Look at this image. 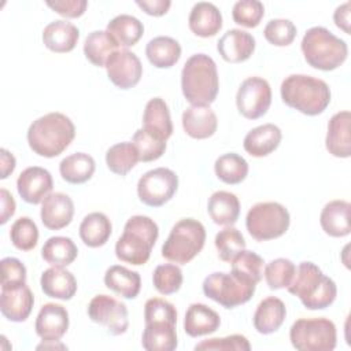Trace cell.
I'll use <instances>...</instances> for the list:
<instances>
[{
  "label": "cell",
  "instance_id": "cell-1",
  "mask_svg": "<svg viewBox=\"0 0 351 351\" xmlns=\"http://www.w3.org/2000/svg\"><path fill=\"white\" fill-rule=\"evenodd\" d=\"M75 126L69 117L62 112H48L27 129V143L30 149L44 158L60 155L74 140Z\"/></svg>",
  "mask_w": 351,
  "mask_h": 351
},
{
  "label": "cell",
  "instance_id": "cell-2",
  "mask_svg": "<svg viewBox=\"0 0 351 351\" xmlns=\"http://www.w3.org/2000/svg\"><path fill=\"white\" fill-rule=\"evenodd\" d=\"M282 101L304 115L322 114L330 103L329 85L306 74H291L281 84Z\"/></svg>",
  "mask_w": 351,
  "mask_h": 351
},
{
  "label": "cell",
  "instance_id": "cell-3",
  "mask_svg": "<svg viewBox=\"0 0 351 351\" xmlns=\"http://www.w3.org/2000/svg\"><path fill=\"white\" fill-rule=\"evenodd\" d=\"M288 292L298 296L308 310H324L329 307L337 295L335 281L325 276L313 262H300L296 267L292 282L287 287Z\"/></svg>",
  "mask_w": 351,
  "mask_h": 351
},
{
  "label": "cell",
  "instance_id": "cell-4",
  "mask_svg": "<svg viewBox=\"0 0 351 351\" xmlns=\"http://www.w3.org/2000/svg\"><path fill=\"white\" fill-rule=\"evenodd\" d=\"M181 89L192 106H210L217 99L219 80L217 64L211 56L195 53L185 62L181 71Z\"/></svg>",
  "mask_w": 351,
  "mask_h": 351
},
{
  "label": "cell",
  "instance_id": "cell-5",
  "mask_svg": "<svg viewBox=\"0 0 351 351\" xmlns=\"http://www.w3.org/2000/svg\"><path fill=\"white\" fill-rule=\"evenodd\" d=\"M159 228L154 219L145 215L130 217L122 236L115 244V255L119 261L140 266L147 263L158 240Z\"/></svg>",
  "mask_w": 351,
  "mask_h": 351
},
{
  "label": "cell",
  "instance_id": "cell-6",
  "mask_svg": "<svg viewBox=\"0 0 351 351\" xmlns=\"http://www.w3.org/2000/svg\"><path fill=\"white\" fill-rule=\"evenodd\" d=\"M300 48L304 60L311 67L322 71L340 67L348 55L347 43L324 26L310 27L302 38Z\"/></svg>",
  "mask_w": 351,
  "mask_h": 351
},
{
  "label": "cell",
  "instance_id": "cell-7",
  "mask_svg": "<svg viewBox=\"0 0 351 351\" xmlns=\"http://www.w3.org/2000/svg\"><path fill=\"white\" fill-rule=\"evenodd\" d=\"M206 229L193 218L180 219L162 245V256L173 263L186 265L204 247Z\"/></svg>",
  "mask_w": 351,
  "mask_h": 351
},
{
  "label": "cell",
  "instance_id": "cell-8",
  "mask_svg": "<svg viewBox=\"0 0 351 351\" xmlns=\"http://www.w3.org/2000/svg\"><path fill=\"white\" fill-rule=\"evenodd\" d=\"M291 223L288 210L277 202H261L254 204L245 217L248 233L256 241H267L282 236Z\"/></svg>",
  "mask_w": 351,
  "mask_h": 351
},
{
  "label": "cell",
  "instance_id": "cell-9",
  "mask_svg": "<svg viewBox=\"0 0 351 351\" xmlns=\"http://www.w3.org/2000/svg\"><path fill=\"white\" fill-rule=\"evenodd\" d=\"M289 340L299 351H332L337 333L328 318H299L289 329Z\"/></svg>",
  "mask_w": 351,
  "mask_h": 351
},
{
  "label": "cell",
  "instance_id": "cell-10",
  "mask_svg": "<svg viewBox=\"0 0 351 351\" xmlns=\"http://www.w3.org/2000/svg\"><path fill=\"white\" fill-rule=\"evenodd\" d=\"M202 287L208 299L225 308H234L252 298L256 285L243 281L232 273L215 271L204 278Z\"/></svg>",
  "mask_w": 351,
  "mask_h": 351
},
{
  "label": "cell",
  "instance_id": "cell-11",
  "mask_svg": "<svg viewBox=\"0 0 351 351\" xmlns=\"http://www.w3.org/2000/svg\"><path fill=\"white\" fill-rule=\"evenodd\" d=\"M178 188L177 174L167 167H158L144 173L137 182L138 199L149 207L167 203Z\"/></svg>",
  "mask_w": 351,
  "mask_h": 351
},
{
  "label": "cell",
  "instance_id": "cell-12",
  "mask_svg": "<svg viewBox=\"0 0 351 351\" xmlns=\"http://www.w3.org/2000/svg\"><path fill=\"white\" fill-rule=\"evenodd\" d=\"M271 104V88L265 78L248 77L239 86L236 106L247 119L263 117Z\"/></svg>",
  "mask_w": 351,
  "mask_h": 351
},
{
  "label": "cell",
  "instance_id": "cell-13",
  "mask_svg": "<svg viewBox=\"0 0 351 351\" xmlns=\"http://www.w3.org/2000/svg\"><path fill=\"white\" fill-rule=\"evenodd\" d=\"M88 315L114 336L123 335L129 328L126 304L108 295H96L88 304Z\"/></svg>",
  "mask_w": 351,
  "mask_h": 351
},
{
  "label": "cell",
  "instance_id": "cell-14",
  "mask_svg": "<svg viewBox=\"0 0 351 351\" xmlns=\"http://www.w3.org/2000/svg\"><path fill=\"white\" fill-rule=\"evenodd\" d=\"M108 80L119 89H130L136 86L143 75V64L138 56L123 48L117 49L106 62Z\"/></svg>",
  "mask_w": 351,
  "mask_h": 351
},
{
  "label": "cell",
  "instance_id": "cell-15",
  "mask_svg": "<svg viewBox=\"0 0 351 351\" xmlns=\"http://www.w3.org/2000/svg\"><path fill=\"white\" fill-rule=\"evenodd\" d=\"M53 181L51 173L40 166L26 167L16 180L19 196L30 204L41 203L52 191Z\"/></svg>",
  "mask_w": 351,
  "mask_h": 351
},
{
  "label": "cell",
  "instance_id": "cell-16",
  "mask_svg": "<svg viewBox=\"0 0 351 351\" xmlns=\"http://www.w3.org/2000/svg\"><path fill=\"white\" fill-rule=\"evenodd\" d=\"M36 333L43 341H59L69 329V313L62 304L45 303L36 318Z\"/></svg>",
  "mask_w": 351,
  "mask_h": 351
},
{
  "label": "cell",
  "instance_id": "cell-17",
  "mask_svg": "<svg viewBox=\"0 0 351 351\" xmlns=\"http://www.w3.org/2000/svg\"><path fill=\"white\" fill-rule=\"evenodd\" d=\"M74 215V203L71 197L62 192L49 193L41 202V222L51 230L66 228Z\"/></svg>",
  "mask_w": 351,
  "mask_h": 351
},
{
  "label": "cell",
  "instance_id": "cell-18",
  "mask_svg": "<svg viewBox=\"0 0 351 351\" xmlns=\"http://www.w3.org/2000/svg\"><path fill=\"white\" fill-rule=\"evenodd\" d=\"M34 304V296L26 284L1 289V314L12 322H23L29 318Z\"/></svg>",
  "mask_w": 351,
  "mask_h": 351
},
{
  "label": "cell",
  "instance_id": "cell-19",
  "mask_svg": "<svg viewBox=\"0 0 351 351\" xmlns=\"http://www.w3.org/2000/svg\"><path fill=\"white\" fill-rule=\"evenodd\" d=\"M221 58L229 63H241L251 58L255 51V38L241 29L228 30L217 43Z\"/></svg>",
  "mask_w": 351,
  "mask_h": 351
},
{
  "label": "cell",
  "instance_id": "cell-20",
  "mask_svg": "<svg viewBox=\"0 0 351 351\" xmlns=\"http://www.w3.org/2000/svg\"><path fill=\"white\" fill-rule=\"evenodd\" d=\"M350 111H339L328 122V132L325 147L336 158H350L351 138H350Z\"/></svg>",
  "mask_w": 351,
  "mask_h": 351
},
{
  "label": "cell",
  "instance_id": "cell-21",
  "mask_svg": "<svg viewBox=\"0 0 351 351\" xmlns=\"http://www.w3.org/2000/svg\"><path fill=\"white\" fill-rule=\"evenodd\" d=\"M217 126L218 119L210 106H191L182 114V128L185 133L192 138H208L217 132Z\"/></svg>",
  "mask_w": 351,
  "mask_h": 351
},
{
  "label": "cell",
  "instance_id": "cell-22",
  "mask_svg": "<svg viewBox=\"0 0 351 351\" xmlns=\"http://www.w3.org/2000/svg\"><path fill=\"white\" fill-rule=\"evenodd\" d=\"M281 138L282 133L278 126L274 123H263L247 133L243 147L251 156L263 158L278 148Z\"/></svg>",
  "mask_w": 351,
  "mask_h": 351
},
{
  "label": "cell",
  "instance_id": "cell-23",
  "mask_svg": "<svg viewBox=\"0 0 351 351\" xmlns=\"http://www.w3.org/2000/svg\"><path fill=\"white\" fill-rule=\"evenodd\" d=\"M80 38V30L69 21L58 19L49 22L43 30L44 45L56 53H66L74 49Z\"/></svg>",
  "mask_w": 351,
  "mask_h": 351
},
{
  "label": "cell",
  "instance_id": "cell-24",
  "mask_svg": "<svg viewBox=\"0 0 351 351\" xmlns=\"http://www.w3.org/2000/svg\"><path fill=\"white\" fill-rule=\"evenodd\" d=\"M189 29L199 37H213L222 27V15L218 7L208 1L196 3L188 18Z\"/></svg>",
  "mask_w": 351,
  "mask_h": 351
},
{
  "label": "cell",
  "instance_id": "cell-25",
  "mask_svg": "<svg viewBox=\"0 0 351 351\" xmlns=\"http://www.w3.org/2000/svg\"><path fill=\"white\" fill-rule=\"evenodd\" d=\"M40 285L48 298L59 300H70L77 292V280L74 274L56 266L47 269L41 274Z\"/></svg>",
  "mask_w": 351,
  "mask_h": 351
},
{
  "label": "cell",
  "instance_id": "cell-26",
  "mask_svg": "<svg viewBox=\"0 0 351 351\" xmlns=\"http://www.w3.org/2000/svg\"><path fill=\"white\" fill-rule=\"evenodd\" d=\"M176 324L171 321H149L141 336V344L147 351H173L178 346Z\"/></svg>",
  "mask_w": 351,
  "mask_h": 351
},
{
  "label": "cell",
  "instance_id": "cell-27",
  "mask_svg": "<svg viewBox=\"0 0 351 351\" xmlns=\"http://www.w3.org/2000/svg\"><path fill=\"white\" fill-rule=\"evenodd\" d=\"M221 325L217 311L203 303H192L184 318V330L191 337H199L214 333Z\"/></svg>",
  "mask_w": 351,
  "mask_h": 351
},
{
  "label": "cell",
  "instance_id": "cell-28",
  "mask_svg": "<svg viewBox=\"0 0 351 351\" xmlns=\"http://www.w3.org/2000/svg\"><path fill=\"white\" fill-rule=\"evenodd\" d=\"M350 208L351 204L340 199L326 203L319 215L322 230L332 237L348 236L351 232Z\"/></svg>",
  "mask_w": 351,
  "mask_h": 351
},
{
  "label": "cell",
  "instance_id": "cell-29",
  "mask_svg": "<svg viewBox=\"0 0 351 351\" xmlns=\"http://www.w3.org/2000/svg\"><path fill=\"white\" fill-rule=\"evenodd\" d=\"M287 317L284 302L276 296L263 299L254 313V328L262 335H270L280 329Z\"/></svg>",
  "mask_w": 351,
  "mask_h": 351
},
{
  "label": "cell",
  "instance_id": "cell-30",
  "mask_svg": "<svg viewBox=\"0 0 351 351\" xmlns=\"http://www.w3.org/2000/svg\"><path fill=\"white\" fill-rule=\"evenodd\" d=\"M207 211L217 225L232 226L240 215L239 197L228 191H217L208 197Z\"/></svg>",
  "mask_w": 351,
  "mask_h": 351
},
{
  "label": "cell",
  "instance_id": "cell-31",
  "mask_svg": "<svg viewBox=\"0 0 351 351\" xmlns=\"http://www.w3.org/2000/svg\"><path fill=\"white\" fill-rule=\"evenodd\" d=\"M143 129L154 133L165 141L171 136V117L169 107L162 97H154L145 104V110L143 114Z\"/></svg>",
  "mask_w": 351,
  "mask_h": 351
},
{
  "label": "cell",
  "instance_id": "cell-32",
  "mask_svg": "<svg viewBox=\"0 0 351 351\" xmlns=\"http://www.w3.org/2000/svg\"><path fill=\"white\" fill-rule=\"evenodd\" d=\"M104 284L119 296L125 299H134L141 288V277L137 271L125 266L112 265L106 270Z\"/></svg>",
  "mask_w": 351,
  "mask_h": 351
},
{
  "label": "cell",
  "instance_id": "cell-33",
  "mask_svg": "<svg viewBox=\"0 0 351 351\" xmlns=\"http://www.w3.org/2000/svg\"><path fill=\"white\" fill-rule=\"evenodd\" d=\"M145 55L151 64L158 69L173 67L181 58V45L169 36H158L148 41Z\"/></svg>",
  "mask_w": 351,
  "mask_h": 351
},
{
  "label": "cell",
  "instance_id": "cell-34",
  "mask_svg": "<svg viewBox=\"0 0 351 351\" xmlns=\"http://www.w3.org/2000/svg\"><path fill=\"white\" fill-rule=\"evenodd\" d=\"M111 232V221L106 214L99 211L88 214L80 225V237L84 244L90 248L104 245L108 241Z\"/></svg>",
  "mask_w": 351,
  "mask_h": 351
},
{
  "label": "cell",
  "instance_id": "cell-35",
  "mask_svg": "<svg viewBox=\"0 0 351 351\" xmlns=\"http://www.w3.org/2000/svg\"><path fill=\"white\" fill-rule=\"evenodd\" d=\"M96 170L95 159L85 152H75L59 163V171L62 178L69 184H84L92 178Z\"/></svg>",
  "mask_w": 351,
  "mask_h": 351
},
{
  "label": "cell",
  "instance_id": "cell-36",
  "mask_svg": "<svg viewBox=\"0 0 351 351\" xmlns=\"http://www.w3.org/2000/svg\"><path fill=\"white\" fill-rule=\"evenodd\" d=\"M117 41L107 30H95L89 33L84 43L85 58L97 67H104L107 59L118 49Z\"/></svg>",
  "mask_w": 351,
  "mask_h": 351
},
{
  "label": "cell",
  "instance_id": "cell-37",
  "mask_svg": "<svg viewBox=\"0 0 351 351\" xmlns=\"http://www.w3.org/2000/svg\"><path fill=\"white\" fill-rule=\"evenodd\" d=\"M78 255V248L70 237L64 236H53L49 237L43 248L41 256L51 266L64 267L71 265Z\"/></svg>",
  "mask_w": 351,
  "mask_h": 351
},
{
  "label": "cell",
  "instance_id": "cell-38",
  "mask_svg": "<svg viewBox=\"0 0 351 351\" xmlns=\"http://www.w3.org/2000/svg\"><path fill=\"white\" fill-rule=\"evenodd\" d=\"M107 32L121 47L134 45L144 33L143 23L133 15L121 14L112 18L107 25Z\"/></svg>",
  "mask_w": 351,
  "mask_h": 351
},
{
  "label": "cell",
  "instance_id": "cell-39",
  "mask_svg": "<svg viewBox=\"0 0 351 351\" xmlns=\"http://www.w3.org/2000/svg\"><path fill=\"white\" fill-rule=\"evenodd\" d=\"M214 171L218 180L222 182L236 185L245 180L248 174V163L241 155L228 152L217 158L214 163Z\"/></svg>",
  "mask_w": 351,
  "mask_h": 351
},
{
  "label": "cell",
  "instance_id": "cell-40",
  "mask_svg": "<svg viewBox=\"0 0 351 351\" xmlns=\"http://www.w3.org/2000/svg\"><path fill=\"white\" fill-rule=\"evenodd\" d=\"M138 152L133 143L123 141L110 147L106 152V165L114 174L126 176L138 162Z\"/></svg>",
  "mask_w": 351,
  "mask_h": 351
},
{
  "label": "cell",
  "instance_id": "cell-41",
  "mask_svg": "<svg viewBox=\"0 0 351 351\" xmlns=\"http://www.w3.org/2000/svg\"><path fill=\"white\" fill-rule=\"evenodd\" d=\"M230 263H232L230 273L237 278L255 285L262 280L265 262H263V258L259 256L258 254L243 250L240 254H237L232 259Z\"/></svg>",
  "mask_w": 351,
  "mask_h": 351
},
{
  "label": "cell",
  "instance_id": "cell-42",
  "mask_svg": "<svg viewBox=\"0 0 351 351\" xmlns=\"http://www.w3.org/2000/svg\"><path fill=\"white\" fill-rule=\"evenodd\" d=\"M296 266L291 259L277 258L265 266V280L270 289L287 288L295 276Z\"/></svg>",
  "mask_w": 351,
  "mask_h": 351
},
{
  "label": "cell",
  "instance_id": "cell-43",
  "mask_svg": "<svg viewBox=\"0 0 351 351\" xmlns=\"http://www.w3.org/2000/svg\"><path fill=\"white\" fill-rule=\"evenodd\" d=\"M132 143L137 148L138 159L141 162L156 160L166 151V141L145 129L136 130V133L133 134Z\"/></svg>",
  "mask_w": 351,
  "mask_h": 351
},
{
  "label": "cell",
  "instance_id": "cell-44",
  "mask_svg": "<svg viewBox=\"0 0 351 351\" xmlns=\"http://www.w3.org/2000/svg\"><path fill=\"white\" fill-rule=\"evenodd\" d=\"M214 243L218 251V256L223 262H232L237 254L245 250V240L243 234L233 226H228L219 230Z\"/></svg>",
  "mask_w": 351,
  "mask_h": 351
},
{
  "label": "cell",
  "instance_id": "cell-45",
  "mask_svg": "<svg viewBox=\"0 0 351 351\" xmlns=\"http://www.w3.org/2000/svg\"><path fill=\"white\" fill-rule=\"evenodd\" d=\"M10 239L14 247L21 251L33 250L38 241V229L36 222L29 217L18 218L10 229Z\"/></svg>",
  "mask_w": 351,
  "mask_h": 351
},
{
  "label": "cell",
  "instance_id": "cell-46",
  "mask_svg": "<svg viewBox=\"0 0 351 351\" xmlns=\"http://www.w3.org/2000/svg\"><path fill=\"white\" fill-rule=\"evenodd\" d=\"M182 271L177 265H159L154 270L152 282L155 289L162 295H171L180 291L182 285Z\"/></svg>",
  "mask_w": 351,
  "mask_h": 351
},
{
  "label": "cell",
  "instance_id": "cell-47",
  "mask_svg": "<svg viewBox=\"0 0 351 351\" xmlns=\"http://www.w3.org/2000/svg\"><path fill=\"white\" fill-rule=\"evenodd\" d=\"M296 26L289 19H271L263 29L265 38L276 47H287L296 37Z\"/></svg>",
  "mask_w": 351,
  "mask_h": 351
},
{
  "label": "cell",
  "instance_id": "cell-48",
  "mask_svg": "<svg viewBox=\"0 0 351 351\" xmlns=\"http://www.w3.org/2000/svg\"><path fill=\"white\" fill-rule=\"evenodd\" d=\"M265 15V7L259 0H240L232 10L233 21L244 27H256Z\"/></svg>",
  "mask_w": 351,
  "mask_h": 351
},
{
  "label": "cell",
  "instance_id": "cell-49",
  "mask_svg": "<svg viewBox=\"0 0 351 351\" xmlns=\"http://www.w3.org/2000/svg\"><path fill=\"white\" fill-rule=\"evenodd\" d=\"M197 351H250L251 344L243 335H230L226 337H215L200 341L195 346Z\"/></svg>",
  "mask_w": 351,
  "mask_h": 351
},
{
  "label": "cell",
  "instance_id": "cell-50",
  "mask_svg": "<svg viewBox=\"0 0 351 351\" xmlns=\"http://www.w3.org/2000/svg\"><path fill=\"white\" fill-rule=\"evenodd\" d=\"M1 266V289L18 287L26 284V267L25 265L12 256L3 258Z\"/></svg>",
  "mask_w": 351,
  "mask_h": 351
},
{
  "label": "cell",
  "instance_id": "cell-51",
  "mask_svg": "<svg viewBox=\"0 0 351 351\" xmlns=\"http://www.w3.org/2000/svg\"><path fill=\"white\" fill-rule=\"evenodd\" d=\"M144 321H171L177 322V311L176 307L162 299V298H151L145 302L144 306Z\"/></svg>",
  "mask_w": 351,
  "mask_h": 351
},
{
  "label": "cell",
  "instance_id": "cell-52",
  "mask_svg": "<svg viewBox=\"0 0 351 351\" xmlns=\"http://www.w3.org/2000/svg\"><path fill=\"white\" fill-rule=\"evenodd\" d=\"M47 5L62 16L78 18L85 12L88 7V1L86 0H55V1L48 0Z\"/></svg>",
  "mask_w": 351,
  "mask_h": 351
},
{
  "label": "cell",
  "instance_id": "cell-53",
  "mask_svg": "<svg viewBox=\"0 0 351 351\" xmlns=\"http://www.w3.org/2000/svg\"><path fill=\"white\" fill-rule=\"evenodd\" d=\"M136 4L148 15L162 16L169 11L171 1L170 0H143V1L137 0Z\"/></svg>",
  "mask_w": 351,
  "mask_h": 351
},
{
  "label": "cell",
  "instance_id": "cell-54",
  "mask_svg": "<svg viewBox=\"0 0 351 351\" xmlns=\"http://www.w3.org/2000/svg\"><path fill=\"white\" fill-rule=\"evenodd\" d=\"M350 7H351V3L346 1V3L340 4L333 12L335 25L347 34H350V32H351L350 30Z\"/></svg>",
  "mask_w": 351,
  "mask_h": 351
},
{
  "label": "cell",
  "instance_id": "cell-55",
  "mask_svg": "<svg viewBox=\"0 0 351 351\" xmlns=\"http://www.w3.org/2000/svg\"><path fill=\"white\" fill-rule=\"evenodd\" d=\"M0 199H1V217H0V223H5L15 213V200L12 195L1 188L0 189Z\"/></svg>",
  "mask_w": 351,
  "mask_h": 351
},
{
  "label": "cell",
  "instance_id": "cell-56",
  "mask_svg": "<svg viewBox=\"0 0 351 351\" xmlns=\"http://www.w3.org/2000/svg\"><path fill=\"white\" fill-rule=\"evenodd\" d=\"M0 156H1V176L0 178H7L15 169V158L12 154H10L7 149L1 148L0 151Z\"/></svg>",
  "mask_w": 351,
  "mask_h": 351
}]
</instances>
